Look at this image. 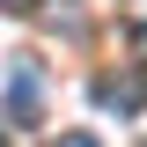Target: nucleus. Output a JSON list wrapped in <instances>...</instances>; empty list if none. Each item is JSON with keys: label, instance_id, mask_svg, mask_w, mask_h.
<instances>
[{"label": "nucleus", "instance_id": "f257e3e1", "mask_svg": "<svg viewBox=\"0 0 147 147\" xmlns=\"http://www.w3.org/2000/svg\"><path fill=\"white\" fill-rule=\"evenodd\" d=\"M7 118H15V125H37V118H44V96H37V59H15V66H7Z\"/></svg>", "mask_w": 147, "mask_h": 147}, {"label": "nucleus", "instance_id": "f03ea898", "mask_svg": "<svg viewBox=\"0 0 147 147\" xmlns=\"http://www.w3.org/2000/svg\"><path fill=\"white\" fill-rule=\"evenodd\" d=\"M96 103L103 110H140V81H96Z\"/></svg>", "mask_w": 147, "mask_h": 147}, {"label": "nucleus", "instance_id": "7ed1b4c3", "mask_svg": "<svg viewBox=\"0 0 147 147\" xmlns=\"http://www.w3.org/2000/svg\"><path fill=\"white\" fill-rule=\"evenodd\" d=\"M52 147H103V140H88V132H59Z\"/></svg>", "mask_w": 147, "mask_h": 147}, {"label": "nucleus", "instance_id": "20e7f679", "mask_svg": "<svg viewBox=\"0 0 147 147\" xmlns=\"http://www.w3.org/2000/svg\"><path fill=\"white\" fill-rule=\"evenodd\" d=\"M0 7H7V15H22V7H37V0H0Z\"/></svg>", "mask_w": 147, "mask_h": 147}]
</instances>
